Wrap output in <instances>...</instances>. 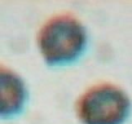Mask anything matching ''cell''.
<instances>
[{"instance_id":"6da1fadb","label":"cell","mask_w":132,"mask_h":124,"mask_svg":"<svg viewBox=\"0 0 132 124\" xmlns=\"http://www.w3.org/2000/svg\"><path fill=\"white\" fill-rule=\"evenodd\" d=\"M88 29L75 14L63 12L51 16L36 34V45L51 66L73 64L88 47Z\"/></svg>"},{"instance_id":"7a4b0ae2","label":"cell","mask_w":132,"mask_h":124,"mask_svg":"<svg viewBox=\"0 0 132 124\" xmlns=\"http://www.w3.org/2000/svg\"><path fill=\"white\" fill-rule=\"evenodd\" d=\"M131 112V96L110 82L89 85L75 101V115L82 124H124Z\"/></svg>"},{"instance_id":"3957f363","label":"cell","mask_w":132,"mask_h":124,"mask_svg":"<svg viewBox=\"0 0 132 124\" xmlns=\"http://www.w3.org/2000/svg\"><path fill=\"white\" fill-rule=\"evenodd\" d=\"M29 91L22 76L0 64V116H12L22 111Z\"/></svg>"}]
</instances>
